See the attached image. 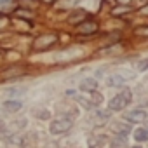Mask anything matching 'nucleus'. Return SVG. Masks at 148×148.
Returning a JSON list of instances; mask_svg holds the SVG:
<instances>
[{
	"label": "nucleus",
	"instance_id": "nucleus-1",
	"mask_svg": "<svg viewBox=\"0 0 148 148\" xmlns=\"http://www.w3.org/2000/svg\"><path fill=\"white\" fill-rule=\"evenodd\" d=\"M131 101H132V91L124 89L122 92H119L117 96H113V98L110 99L108 110H110V112H120V110H124Z\"/></svg>",
	"mask_w": 148,
	"mask_h": 148
},
{
	"label": "nucleus",
	"instance_id": "nucleus-2",
	"mask_svg": "<svg viewBox=\"0 0 148 148\" xmlns=\"http://www.w3.org/2000/svg\"><path fill=\"white\" fill-rule=\"evenodd\" d=\"M71 127H73V120H71V117H68V115H63V117L54 119V120L51 122V125H49V129H51L52 134H64V132H68Z\"/></svg>",
	"mask_w": 148,
	"mask_h": 148
},
{
	"label": "nucleus",
	"instance_id": "nucleus-3",
	"mask_svg": "<svg viewBox=\"0 0 148 148\" xmlns=\"http://www.w3.org/2000/svg\"><path fill=\"white\" fill-rule=\"evenodd\" d=\"M56 42H58V37L52 35V33H49V35H40V37H37V38L33 40V51H37V52L45 51V49H49L51 45H54Z\"/></svg>",
	"mask_w": 148,
	"mask_h": 148
},
{
	"label": "nucleus",
	"instance_id": "nucleus-4",
	"mask_svg": "<svg viewBox=\"0 0 148 148\" xmlns=\"http://www.w3.org/2000/svg\"><path fill=\"white\" fill-rule=\"evenodd\" d=\"M124 120L129 122V124H141V122L148 120V113L141 108H134V110L124 113Z\"/></svg>",
	"mask_w": 148,
	"mask_h": 148
},
{
	"label": "nucleus",
	"instance_id": "nucleus-5",
	"mask_svg": "<svg viewBox=\"0 0 148 148\" xmlns=\"http://www.w3.org/2000/svg\"><path fill=\"white\" fill-rule=\"evenodd\" d=\"M96 32H98V23L96 21H84V23L77 25V33L91 35V33H96Z\"/></svg>",
	"mask_w": 148,
	"mask_h": 148
},
{
	"label": "nucleus",
	"instance_id": "nucleus-6",
	"mask_svg": "<svg viewBox=\"0 0 148 148\" xmlns=\"http://www.w3.org/2000/svg\"><path fill=\"white\" fill-rule=\"evenodd\" d=\"M112 131L117 134V136H127V134H131V124L129 122H113L112 124Z\"/></svg>",
	"mask_w": 148,
	"mask_h": 148
},
{
	"label": "nucleus",
	"instance_id": "nucleus-7",
	"mask_svg": "<svg viewBox=\"0 0 148 148\" xmlns=\"http://www.w3.org/2000/svg\"><path fill=\"white\" fill-rule=\"evenodd\" d=\"M132 138L138 143H146L148 141V129L146 127H138L132 131Z\"/></svg>",
	"mask_w": 148,
	"mask_h": 148
},
{
	"label": "nucleus",
	"instance_id": "nucleus-8",
	"mask_svg": "<svg viewBox=\"0 0 148 148\" xmlns=\"http://www.w3.org/2000/svg\"><path fill=\"white\" fill-rule=\"evenodd\" d=\"M96 87H98L96 79H84L80 82V91H84V92H92V91H96Z\"/></svg>",
	"mask_w": 148,
	"mask_h": 148
},
{
	"label": "nucleus",
	"instance_id": "nucleus-9",
	"mask_svg": "<svg viewBox=\"0 0 148 148\" xmlns=\"http://www.w3.org/2000/svg\"><path fill=\"white\" fill-rule=\"evenodd\" d=\"M23 136L21 134H7V138H5V143L9 145V146H12V148H21V145H23Z\"/></svg>",
	"mask_w": 148,
	"mask_h": 148
},
{
	"label": "nucleus",
	"instance_id": "nucleus-10",
	"mask_svg": "<svg viewBox=\"0 0 148 148\" xmlns=\"http://www.w3.org/2000/svg\"><path fill=\"white\" fill-rule=\"evenodd\" d=\"M124 82H125V79L120 75V73H113V75H110V77L106 79V86H110V87L124 86Z\"/></svg>",
	"mask_w": 148,
	"mask_h": 148
},
{
	"label": "nucleus",
	"instance_id": "nucleus-11",
	"mask_svg": "<svg viewBox=\"0 0 148 148\" xmlns=\"http://www.w3.org/2000/svg\"><path fill=\"white\" fill-rule=\"evenodd\" d=\"M87 18V14L84 11H75V12H71L68 16V23L70 25H77V23H84V19Z\"/></svg>",
	"mask_w": 148,
	"mask_h": 148
},
{
	"label": "nucleus",
	"instance_id": "nucleus-12",
	"mask_svg": "<svg viewBox=\"0 0 148 148\" xmlns=\"http://www.w3.org/2000/svg\"><path fill=\"white\" fill-rule=\"evenodd\" d=\"M21 106H23L21 101H16V99H7V101L4 103V110L9 112V113H16V112H19Z\"/></svg>",
	"mask_w": 148,
	"mask_h": 148
},
{
	"label": "nucleus",
	"instance_id": "nucleus-13",
	"mask_svg": "<svg viewBox=\"0 0 148 148\" xmlns=\"http://www.w3.org/2000/svg\"><path fill=\"white\" fill-rule=\"evenodd\" d=\"M21 73H25V68L23 66H12V68L5 70L2 75H4V79H16V77L21 75Z\"/></svg>",
	"mask_w": 148,
	"mask_h": 148
},
{
	"label": "nucleus",
	"instance_id": "nucleus-14",
	"mask_svg": "<svg viewBox=\"0 0 148 148\" xmlns=\"http://www.w3.org/2000/svg\"><path fill=\"white\" fill-rule=\"evenodd\" d=\"M110 117H112V112H110V110H98V112H96V119L99 120V124L108 122Z\"/></svg>",
	"mask_w": 148,
	"mask_h": 148
},
{
	"label": "nucleus",
	"instance_id": "nucleus-15",
	"mask_svg": "<svg viewBox=\"0 0 148 148\" xmlns=\"http://www.w3.org/2000/svg\"><path fill=\"white\" fill-rule=\"evenodd\" d=\"M77 103L82 105V108H86V110H92V108H94L92 101H91V99H86L84 96H77Z\"/></svg>",
	"mask_w": 148,
	"mask_h": 148
},
{
	"label": "nucleus",
	"instance_id": "nucleus-16",
	"mask_svg": "<svg viewBox=\"0 0 148 148\" xmlns=\"http://www.w3.org/2000/svg\"><path fill=\"white\" fill-rule=\"evenodd\" d=\"M19 5H21V9L33 11L37 7V0H19Z\"/></svg>",
	"mask_w": 148,
	"mask_h": 148
},
{
	"label": "nucleus",
	"instance_id": "nucleus-17",
	"mask_svg": "<svg viewBox=\"0 0 148 148\" xmlns=\"http://www.w3.org/2000/svg\"><path fill=\"white\" fill-rule=\"evenodd\" d=\"M91 94V101H92V105L94 106H98V105H101L103 103V96L98 92V91H92V92H89Z\"/></svg>",
	"mask_w": 148,
	"mask_h": 148
},
{
	"label": "nucleus",
	"instance_id": "nucleus-18",
	"mask_svg": "<svg viewBox=\"0 0 148 148\" xmlns=\"http://www.w3.org/2000/svg\"><path fill=\"white\" fill-rule=\"evenodd\" d=\"M134 35L136 37H148V26L145 25V26H138L136 30H134Z\"/></svg>",
	"mask_w": 148,
	"mask_h": 148
},
{
	"label": "nucleus",
	"instance_id": "nucleus-19",
	"mask_svg": "<svg viewBox=\"0 0 148 148\" xmlns=\"http://www.w3.org/2000/svg\"><path fill=\"white\" fill-rule=\"evenodd\" d=\"M129 11H131L129 5H122V7L113 9V14H115V16H122V14H125V12H129Z\"/></svg>",
	"mask_w": 148,
	"mask_h": 148
},
{
	"label": "nucleus",
	"instance_id": "nucleus-20",
	"mask_svg": "<svg viewBox=\"0 0 148 148\" xmlns=\"http://www.w3.org/2000/svg\"><path fill=\"white\" fill-rule=\"evenodd\" d=\"M136 70H138V71H145V70H148V59H141V61H138Z\"/></svg>",
	"mask_w": 148,
	"mask_h": 148
},
{
	"label": "nucleus",
	"instance_id": "nucleus-21",
	"mask_svg": "<svg viewBox=\"0 0 148 148\" xmlns=\"http://www.w3.org/2000/svg\"><path fill=\"white\" fill-rule=\"evenodd\" d=\"M117 2H119V4H122V5H129L132 0H117Z\"/></svg>",
	"mask_w": 148,
	"mask_h": 148
},
{
	"label": "nucleus",
	"instance_id": "nucleus-22",
	"mask_svg": "<svg viewBox=\"0 0 148 148\" xmlns=\"http://www.w3.org/2000/svg\"><path fill=\"white\" fill-rule=\"evenodd\" d=\"M139 14H143V16H148V5H146L145 9H141V11H139Z\"/></svg>",
	"mask_w": 148,
	"mask_h": 148
},
{
	"label": "nucleus",
	"instance_id": "nucleus-23",
	"mask_svg": "<svg viewBox=\"0 0 148 148\" xmlns=\"http://www.w3.org/2000/svg\"><path fill=\"white\" fill-rule=\"evenodd\" d=\"M11 0H0V5H5V4H9Z\"/></svg>",
	"mask_w": 148,
	"mask_h": 148
},
{
	"label": "nucleus",
	"instance_id": "nucleus-24",
	"mask_svg": "<svg viewBox=\"0 0 148 148\" xmlns=\"http://www.w3.org/2000/svg\"><path fill=\"white\" fill-rule=\"evenodd\" d=\"M2 131H4V124L0 122V134H2Z\"/></svg>",
	"mask_w": 148,
	"mask_h": 148
},
{
	"label": "nucleus",
	"instance_id": "nucleus-25",
	"mask_svg": "<svg viewBox=\"0 0 148 148\" xmlns=\"http://www.w3.org/2000/svg\"><path fill=\"white\" fill-rule=\"evenodd\" d=\"M129 148H143L141 145H134V146H129Z\"/></svg>",
	"mask_w": 148,
	"mask_h": 148
},
{
	"label": "nucleus",
	"instance_id": "nucleus-26",
	"mask_svg": "<svg viewBox=\"0 0 148 148\" xmlns=\"http://www.w3.org/2000/svg\"><path fill=\"white\" fill-rule=\"evenodd\" d=\"M44 2H45V4H52V2H54V0H44Z\"/></svg>",
	"mask_w": 148,
	"mask_h": 148
},
{
	"label": "nucleus",
	"instance_id": "nucleus-27",
	"mask_svg": "<svg viewBox=\"0 0 148 148\" xmlns=\"http://www.w3.org/2000/svg\"><path fill=\"white\" fill-rule=\"evenodd\" d=\"M141 2H148V0H141Z\"/></svg>",
	"mask_w": 148,
	"mask_h": 148
},
{
	"label": "nucleus",
	"instance_id": "nucleus-28",
	"mask_svg": "<svg viewBox=\"0 0 148 148\" xmlns=\"http://www.w3.org/2000/svg\"><path fill=\"white\" fill-rule=\"evenodd\" d=\"M146 124H148V122H146ZM146 129H148V127H146Z\"/></svg>",
	"mask_w": 148,
	"mask_h": 148
}]
</instances>
